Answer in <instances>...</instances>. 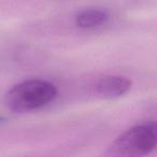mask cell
Returning <instances> with one entry per match:
<instances>
[{
  "mask_svg": "<svg viewBox=\"0 0 157 157\" xmlns=\"http://www.w3.org/2000/svg\"><path fill=\"white\" fill-rule=\"evenodd\" d=\"M57 95L54 84L42 80H28L14 85L6 95V103L15 113H26L51 103Z\"/></svg>",
  "mask_w": 157,
  "mask_h": 157,
  "instance_id": "6da1fadb",
  "label": "cell"
},
{
  "mask_svg": "<svg viewBox=\"0 0 157 157\" xmlns=\"http://www.w3.org/2000/svg\"><path fill=\"white\" fill-rule=\"evenodd\" d=\"M157 147V122L136 125L116 138L108 155L117 157L144 156Z\"/></svg>",
  "mask_w": 157,
  "mask_h": 157,
  "instance_id": "7a4b0ae2",
  "label": "cell"
},
{
  "mask_svg": "<svg viewBox=\"0 0 157 157\" xmlns=\"http://www.w3.org/2000/svg\"><path fill=\"white\" fill-rule=\"evenodd\" d=\"M131 85V80L126 76L107 75L97 82L96 90L105 98H117L129 92Z\"/></svg>",
  "mask_w": 157,
  "mask_h": 157,
  "instance_id": "3957f363",
  "label": "cell"
},
{
  "mask_svg": "<svg viewBox=\"0 0 157 157\" xmlns=\"http://www.w3.org/2000/svg\"><path fill=\"white\" fill-rule=\"evenodd\" d=\"M110 13L103 9H87L78 13L75 17L76 26L81 28H97L109 21Z\"/></svg>",
  "mask_w": 157,
  "mask_h": 157,
  "instance_id": "277c9868",
  "label": "cell"
},
{
  "mask_svg": "<svg viewBox=\"0 0 157 157\" xmlns=\"http://www.w3.org/2000/svg\"><path fill=\"white\" fill-rule=\"evenodd\" d=\"M1 121H2V117H1V116H0V122H1Z\"/></svg>",
  "mask_w": 157,
  "mask_h": 157,
  "instance_id": "5b68a950",
  "label": "cell"
}]
</instances>
